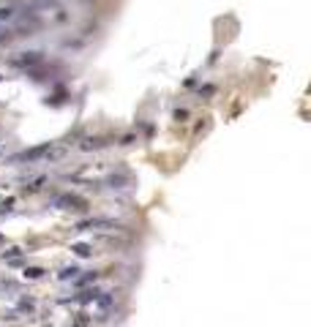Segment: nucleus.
Listing matches in <instances>:
<instances>
[{
    "mask_svg": "<svg viewBox=\"0 0 311 327\" xmlns=\"http://www.w3.org/2000/svg\"><path fill=\"white\" fill-rule=\"evenodd\" d=\"M55 207H60V210H77V213H82V210H88V202L79 199V196H74V194H60V196H55Z\"/></svg>",
    "mask_w": 311,
    "mask_h": 327,
    "instance_id": "1",
    "label": "nucleus"
},
{
    "mask_svg": "<svg viewBox=\"0 0 311 327\" xmlns=\"http://www.w3.org/2000/svg\"><path fill=\"white\" fill-rule=\"evenodd\" d=\"M49 145H52V142H44V145H38V148L25 150V153L14 156V161H38V159H44V156H47V150H49Z\"/></svg>",
    "mask_w": 311,
    "mask_h": 327,
    "instance_id": "2",
    "label": "nucleus"
},
{
    "mask_svg": "<svg viewBox=\"0 0 311 327\" xmlns=\"http://www.w3.org/2000/svg\"><path fill=\"white\" fill-rule=\"evenodd\" d=\"M41 60V52H22V57H14L11 60V66H33V63H38Z\"/></svg>",
    "mask_w": 311,
    "mask_h": 327,
    "instance_id": "3",
    "label": "nucleus"
},
{
    "mask_svg": "<svg viewBox=\"0 0 311 327\" xmlns=\"http://www.w3.org/2000/svg\"><path fill=\"white\" fill-rule=\"evenodd\" d=\"M71 251H74L77 256H82V259L93 256V245H88V243H74V245H71Z\"/></svg>",
    "mask_w": 311,
    "mask_h": 327,
    "instance_id": "4",
    "label": "nucleus"
},
{
    "mask_svg": "<svg viewBox=\"0 0 311 327\" xmlns=\"http://www.w3.org/2000/svg\"><path fill=\"white\" fill-rule=\"evenodd\" d=\"M47 183V177H36L33 183H27L25 185V194H36V191H41V185Z\"/></svg>",
    "mask_w": 311,
    "mask_h": 327,
    "instance_id": "5",
    "label": "nucleus"
},
{
    "mask_svg": "<svg viewBox=\"0 0 311 327\" xmlns=\"http://www.w3.org/2000/svg\"><path fill=\"white\" fill-rule=\"evenodd\" d=\"M77 273H79V267H63L60 273H57V278H60V281H68V278H77Z\"/></svg>",
    "mask_w": 311,
    "mask_h": 327,
    "instance_id": "6",
    "label": "nucleus"
},
{
    "mask_svg": "<svg viewBox=\"0 0 311 327\" xmlns=\"http://www.w3.org/2000/svg\"><path fill=\"white\" fill-rule=\"evenodd\" d=\"M22 276L30 278V281H36V278L44 276V270H41V267H25V273H22Z\"/></svg>",
    "mask_w": 311,
    "mask_h": 327,
    "instance_id": "7",
    "label": "nucleus"
},
{
    "mask_svg": "<svg viewBox=\"0 0 311 327\" xmlns=\"http://www.w3.org/2000/svg\"><path fill=\"white\" fill-rule=\"evenodd\" d=\"M101 145H107V142H104V139H85L79 148H82V150H93V148H101Z\"/></svg>",
    "mask_w": 311,
    "mask_h": 327,
    "instance_id": "8",
    "label": "nucleus"
},
{
    "mask_svg": "<svg viewBox=\"0 0 311 327\" xmlns=\"http://www.w3.org/2000/svg\"><path fill=\"white\" fill-rule=\"evenodd\" d=\"M3 259H5V262H19V259H22V254H19L16 248H11L8 254H3Z\"/></svg>",
    "mask_w": 311,
    "mask_h": 327,
    "instance_id": "9",
    "label": "nucleus"
},
{
    "mask_svg": "<svg viewBox=\"0 0 311 327\" xmlns=\"http://www.w3.org/2000/svg\"><path fill=\"white\" fill-rule=\"evenodd\" d=\"M19 311H33V300L30 297H22L19 300Z\"/></svg>",
    "mask_w": 311,
    "mask_h": 327,
    "instance_id": "10",
    "label": "nucleus"
},
{
    "mask_svg": "<svg viewBox=\"0 0 311 327\" xmlns=\"http://www.w3.org/2000/svg\"><path fill=\"white\" fill-rule=\"evenodd\" d=\"M96 297H99V292H82V297H79V300H82V303H90V300H96Z\"/></svg>",
    "mask_w": 311,
    "mask_h": 327,
    "instance_id": "11",
    "label": "nucleus"
},
{
    "mask_svg": "<svg viewBox=\"0 0 311 327\" xmlns=\"http://www.w3.org/2000/svg\"><path fill=\"white\" fill-rule=\"evenodd\" d=\"M88 322H90V319H88V314H79V317H77V322H74V327H88Z\"/></svg>",
    "mask_w": 311,
    "mask_h": 327,
    "instance_id": "12",
    "label": "nucleus"
},
{
    "mask_svg": "<svg viewBox=\"0 0 311 327\" xmlns=\"http://www.w3.org/2000/svg\"><path fill=\"white\" fill-rule=\"evenodd\" d=\"M109 303H112V297H109V295H104V297H99V306H101V308H107V306H109Z\"/></svg>",
    "mask_w": 311,
    "mask_h": 327,
    "instance_id": "13",
    "label": "nucleus"
},
{
    "mask_svg": "<svg viewBox=\"0 0 311 327\" xmlns=\"http://www.w3.org/2000/svg\"><path fill=\"white\" fill-rule=\"evenodd\" d=\"M186 118H188L186 109H177V112H175V120H186Z\"/></svg>",
    "mask_w": 311,
    "mask_h": 327,
    "instance_id": "14",
    "label": "nucleus"
},
{
    "mask_svg": "<svg viewBox=\"0 0 311 327\" xmlns=\"http://www.w3.org/2000/svg\"><path fill=\"white\" fill-rule=\"evenodd\" d=\"M11 14H14V11H11V8H0V19H8Z\"/></svg>",
    "mask_w": 311,
    "mask_h": 327,
    "instance_id": "15",
    "label": "nucleus"
},
{
    "mask_svg": "<svg viewBox=\"0 0 311 327\" xmlns=\"http://www.w3.org/2000/svg\"><path fill=\"white\" fill-rule=\"evenodd\" d=\"M90 281H96V273H93V276H85V278H79V284H90Z\"/></svg>",
    "mask_w": 311,
    "mask_h": 327,
    "instance_id": "16",
    "label": "nucleus"
},
{
    "mask_svg": "<svg viewBox=\"0 0 311 327\" xmlns=\"http://www.w3.org/2000/svg\"><path fill=\"white\" fill-rule=\"evenodd\" d=\"M3 245H5V237H3V235H0V248H3Z\"/></svg>",
    "mask_w": 311,
    "mask_h": 327,
    "instance_id": "17",
    "label": "nucleus"
},
{
    "mask_svg": "<svg viewBox=\"0 0 311 327\" xmlns=\"http://www.w3.org/2000/svg\"><path fill=\"white\" fill-rule=\"evenodd\" d=\"M0 79H3V77H0Z\"/></svg>",
    "mask_w": 311,
    "mask_h": 327,
    "instance_id": "18",
    "label": "nucleus"
}]
</instances>
